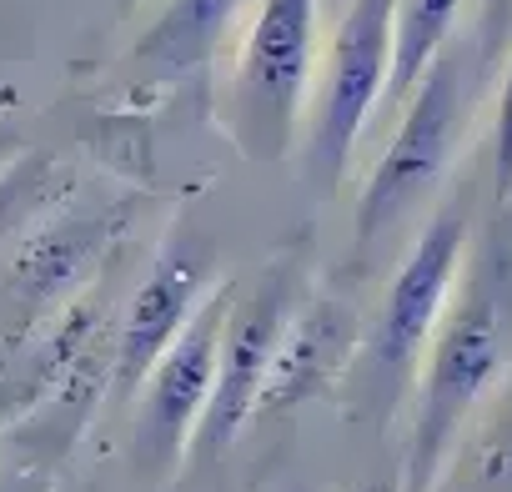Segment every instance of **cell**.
<instances>
[{
  "label": "cell",
  "instance_id": "cell-1",
  "mask_svg": "<svg viewBox=\"0 0 512 492\" xmlns=\"http://www.w3.org/2000/svg\"><path fill=\"white\" fill-rule=\"evenodd\" d=\"M512 367V226L492 221L467 257L452 287L442 322L427 337L417 362L412 432L397 492H437L447 457L487 392Z\"/></svg>",
  "mask_w": 512,
  "mask_h": 492
},
{
  "label": "cell",
  "instance_id": "cell-2",
  "mask_svg": "<svg viewBox=\"0 0 512 492\" xmlns=\"http://www.w3.org/2000/svg\"><path fill=\"white\" fill-rule=\"evenodd\" d=\"M472 86H477V46H442L432 56V66L417 76V86L407 91L402 121L387 141V151L377 156L362 206H357V236L372 241L377 231H387L397 216H407L452 166L462 131H467V111H472Z\"/></svg>",
  "mask_w": 512,
  "mask_h": 492
},
{
  "label": "cell",
  "instance_id": "cell-3",
  "mask_svg": "<svg viewBox=\"0 0 512 492\" xmlns=\"http://www.w3.org/2000/svg\"><path fill=\"white\" fill-rule=\"evenodd\" d=\"M467 241H472V216L462 206H447L422 226L417 246L397 267V277H392V287H387L367 337L357 342V357H352V372L367 387H377L382 397H392L407 377H417L427 337L452 302Z\"/></svg>",
  "mask_w": 512,
  "mask_h": 492
},
{
  "label": "cell",
  "instance_id": "cell-4",
  "mask_svg": "<svg viewBox=\"0 0 512 492\" xmlns=\"http://www.w3.org/2000/svg\"><path fill=\"white\" fill-rule=\"evenodd\" d=\"M392 11L397 0H347L337 11V31L322 56L317 96H307V166L322 186L347 176V161L387 96L392 71Z\"/></svg>",
  "mask_w": 512,
  "mask_h": 492
},
{
  "label": "cell",
  "instance_id": "cell-5",
  "mask_svg": "<svg viewBox=\"0 0 512 492\" xmlns=\"http://www.w3.org/2000/svg\"><path fill=\"white\" fill-rule=\"evenodd\" d=\"M322 0H256L251 26L241 36L236 66V111L256 131V156H282L302 126L312 61H317Z\"/></svg>",
  "mask_w": 512,
  "mask_h": 492
},
{
  "label": "cell",
  "instance_id": "cell-6",
  "mask_svg": "<svg viewBox=\"0 0 512 492\" xmlns=\"http://www.w3.org/2000/svg\"><path fill=\"white\" fill-rule=\"evenodd\" d=\"M231 302H236V287H226V282L211 287L201 297V307L191 312V322L176 332V342L146 372V382L136 392V462L146 472H166L191 452L201 412L211 402L216 347H221Z\"/></svg>",
  "mask_w": 512,
  "mask_h": 492
},
{
  "label": "cell",
  "instance_id": "cell-7",
  "mask_svg": "<svg viewBox=\"0 0 512 492\" xmlns=\"http://www.w3.org/2000/svg\"><path fill=\"white\" fill-rule=\"evenodd\" d=\"M292 307H297V287H292L287 267L267 272V282L246 302H231L226 327H221V347H216L211 402L201 412V427H196L191 447H206L216 457L251 422L256 397H262V382H267V367H272V352H277V337H282Z\"/></svg>",
  "mask_w": 512,
  "mask_h": 492
},
{
  "label": "cell",
  "instance_id": "cell-8",
  "mask_svg": "<svg viewBox=\"0 0 512 492\" xmlns=\"http://www.w3.org/2000/svg\"><path fill=\"white\" fill-rule=\"evenodd\" d=\"M206 277H211L206 252H191V246H166L161 252V262L136 287V297L121 317V332H116V357H111V392L116 397L141 392L156 357L176 342V332L191 322V312L211 292Z\"/></svg>",
  "mask_w": 512,
  "mask_h": 492
},
{
  "label": "cell",
  "instance_id": "cell-9",
  "mask_svg": "<svg viewBox=\"0 0 512 492\" xmlns=\"http://www.w3.org/2000/svg\"><path fill=\"white\" fill-rule=\"evenodd\" d=\"M352 357H357V337H352V322L337 302L292 307V317L277 337L262 397H256V412H292L297 402L327 392L352 367Z\"/></svg>",
  "mask_w": 512,
  "mask_h": 492
},
{
  "label": "cell",
  "instance_id": "cell-10",
  "mask_svg": "<svg viewBox=\"0 0 512 492\" xmlns=\"http://www.w3.org/2000/svg\"><path fill=\"white\" fill-rule=\"evenodd\" d=\"M241 6L251 0H171L166 16L136 41V61H146L151 71H191L211 61L231 36Z\"/></svg>",
  "mask_w": 512,
  "mask_h": 492
},
{
  "label": "cell",
  "instance_id": "cell-11",
  "mask_svg": "<svg viewBox=\"0 0 512 492\" xmlns=\"http://www.w3.org/2000/svg\"><path fill=\"white\" fill-rule=\"evenodd\" d=\"M467 0H397L392 11V71L382 101H407L417 76L432 66V56L452 41Z\"/></svg>",
  "mask_w": 512,
  "mask_h": 492
},
{
  "label": "cell",
  "instance_id": "cell-12",
  "mask_svg": "<svg viewBox=\"0 0 512 492\" xmlns=\"http://www.w3.org/2000/svg\"><path fill=\"white\" fill-rule=\"evenodd\" d=\"M482 427L472 437V477L482 492H512V367L482 402Z\"/></svg>",
  "mask_w": 512,
  "mask_h": 492
},
{
  "label": "cell",
  "instance_id": "cell-13",
  "mask_svg": "<svg viewBox=\"0 0 512 492\" xmlns=\"http://www.w3.org/2000/svg\"><path fill=\"white\" fill-rule=\"evenodd\" d=\"M492 206H512V56L497 81V111H492Z\"/></svg>",
  "mask_w": 512,
  "mask_h": 492
},
{
  "label": "cell",
  "instance_id": "cell-14",
  "mask_svg": "<svg viewBox=\"0 0 512 492\" xmlns=\"http://www.w3.org/2000/svg\"><path fill=\"white\" fill-rule=\"evenodd\" d=\"M357 492H397L392 482H367V487H357Z\"/></svg>",
  "mask_w": 512,
  "mask_h": 492
},
{
  "label": "cell",
  "instance_id": "cell-15",
  "mask_svg": "<svg viewBox=\"0 0 512 492\" xmlns=\"http://www.w3.org/2000/svg\"><path fill=\"white\" fill-rule=\"evenodd\" d=\"M347 6V0H322V11H342Z\"/></svg>",
  "mask_w": 512,
  "mask_h": 492
},
{
  "label": "cell",
  "instance_id": "cell-16",
  "mask_svg": "<svg viewBox=\"0 0 512 492\" xmlns=\"http://www.w3.org/2000/svg\"><path fill=\"white\" fill-rule=\"evenodd\" d=\"M6 492H31V487H6Z\"/></svg>",
  "mask_w": 512,
  "mask_h": 492
}]
</instances>
